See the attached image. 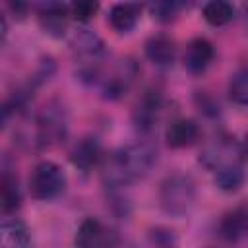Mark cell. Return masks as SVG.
<instances>
[{"label":"cell","mask_w":248,"mask_h":248,"mask_svg":"<svg viewBox=\"0 0 248 248\" xmlns=\"http://www.w3.org/2000/svg\"><path fill=\"white\" fill-rule=\"evenodd\" d=\"M155 163L157 149L147 141H138L105 155L101 163V176L107 188L118 190L147 176Z\"/></svg>","instance_id":"1"},{"label":"cell","mask_w":248,"mask_h":248,"mask_svg":"<svg viewBox=\"0 0 248 248\" xmlns=\"http://www.w3.org/2000/svg\"><path fill=\"white\" fill-rule=\"evenodd\" d=\"M68 43L78 62V78L85 83H99L107 56L103 39L87 27H78L68 35Z\"/></svg>","instance_id":"2"},{"label":"cell","mask_w":248,"mask_h":248,"mask_svg":"<svg viewBox=\"0 0 248 248\" xmlns=\"http://www.w3.org/2000/svg\"><path fill=\"white\" fill-rule=\"evenodd\" d=\"M196 203V182L184 172H172L159 186V205L170 217H184Z\"/></svg>","instance_id":"3"},{"label":"cell","mask_w":248,"mask_h":248,"mask_svg":"<svg viewBox=\"0 0 248 248\" xmlns=\"http://www.w3.org/2000/svg\"><path fill=\"white\" fill-rule=\"evenodd\" d=\"M66 172L54 161H41L33 167L27 188L33 200L37 202H50L58 198L66 188Z\"/></svg>","instance_id":"4"},{"label":"cell","mask_w":248,"mask_h":248,"mask_svg":"<svg viewBox=\"0 0 248 248\" xmlns=\"http://www.w3.org/2000/svg\"><path fill=\"white\" fill-rule=\"evenodd\" d=\"M68 130L66 114L58 105H46L35 118L33 124V143L39 147H48L60 140H64Z\"/></svg>","instance_id":"5"},{"label":"cell","mask_w":248,"mask_h":248,"mask_svg":"<svg viewBox=\"0 0 248 248\" xmlns=\"http://www.w3.org/2000/svg\"><path fill=\"white\" fill-rule=\"evenodd\" d=\"M76 248H116L118 234L95 217H85L74 236Z\"/></svg>","instance_id":"6"},{"label":"cell","mask_w":248,"mask_h":248,"mask_svg":"<svg viewBox=\"0 0 248 248\" xmlns=\"http://www.w3.org/2000/svg\"><path fill=\"white\" fill-rule=\"evenodd\" d=\"M136 74H138V68H136L134 60H130V58L118 60V64H114L108 70V74H101L99 85H101L103 97L114 101V99H120L122 95H126Z\"/></svg>","instance_id":"7"},{"label":"cell","mask_w":248,"mask_h":248,"mask_svg":"<svg viewBox=\"0 0 248 248\" xmlns=\"http://www.w3.org/2000/svg\"><path fill=\"white\" fill-rule=\"evenodd\" d=\"M37 19L39 27L45 35L52 39H64L68 35V23H70V10L68 4L62 2H41L37 6Z\"/></svg>","instance_id":"8"},{"label":"cell","mask_w":248,"mask_h":248,"mask_svg":"<svg viewBox=\"0 0 248 248\" xmlns=\"http://www.w3.org/2000/svg\"><path fill=\"white\" fill-rule=\"evenodd\" d=\"M163 112V93L159 89H147L132 110V122L138 132L149 134Z\"/></svg>","instance_id":"9"},{"label":"cell","mask_w":248,"mask_h":248,"mask_svg":"<svg viewBox=\"0 0 248 248\" xmlns=\"http://www.w3.org/2000/svg\"><path fill=\"white\" fill-rule=\"evenodd\" d=\"M213 58H215L213 43L209 39H205V37H194L186 45L182 62H184V68L192 76H200V74H203L211 66Z\"/></svg>","instance_id":"10"},{"label":"cell","mask_w":248,"mask_h":248,"mask_svg":"<svg viewBox=\"0 0 248 248\" xmlns=\"http://www.w3.org/2000/svg\"><path fill=\"white\" fill-rule=\"evenodd\" d=\"M103 159H105L103 147H101L99 140L93 138V136H85V138L78 140V141L74 143V147L70 149V163H72L76 169L83 170V172H87V170H91L93 167L101 165Z\"/></svg>","instance_id":"11"},{"label":"cell","mask_w":248,"mask_h":248,"mask_svg":"<svg viewBox=\"0 0 248 248\" xmlns=\"http://www.w3.org/2000/svg\"><path fill=\"white\" fill-rule=\"evenodd\" d=\"M143 50H145L147 60L157 68H169V66H172V62L176 58V43L167 33L151 35L145 41Z\"/></svg>","instance_id":"12"},{"label":"cell","mask_w":248,"mask_h":248,"mask_svg":"<svg viewBox=\"0 0 248 248\" xmlns=\"http://www.w3.org/2000/svg\"><path fill=\"white\" fill-rule=\"evenodd\" d=\"M165 140L172 149L190 147L200 140V126L192 118H172L165 130Z\"/></svg>","instance_id":"13"},{"label":"cell","mask_w":248,"mask_h":248,"mask_svg":"<svg viewBox=\"0 0 248 248\" xmlns=\"http://www.w3.org/2000/svg\"><path fill=\"white\" fill-rule=\"evenodd\" d=\"M2 248H33V234L29 227L17 217H4L0 225Z\"/></svg>","instance_id":"14"},{"label":"cell","mask_w":248,"mask_h":248,"mask_svg":"<svg viewBox=\"0 0 248 248\" xmlns=\"http://www.w3.org/2000/svg\"><path fill=\"white\" fill-rule=\"evenodd\" d=\"M140 16H141V6L140 4H132V2H118L114 6H110L108 10V25L120 33V35H126L130 33L138 21H140Z\"/></svg>","instance_id":"15"},{"label":"cell","mask_w":248,"mask_h":248,"mask_svg":"<svg viewBox=\"0 0 248 248\" xmlns=\"http://www.w3.org/2000/svg\"><path fill=\"white\" fill-rule=\"evenodd\" d=\"M213 172H215V176H213L215 186H217L219 190H223V192H229V194L238 192V190L242 188L244 180H246L244 167H242L240 163H236V161L227 163V165L215 169Z\"/></svg>","instance_id":"16"},{"label":"cell","mask_w":248,"mask_h":248,"mask_svg":"<svg viewBox=\"0 0 248 248\" xmlns=\"http://www.w3.org/2000/svg\"><path fill=\"white\" fill-rule=\"evenodd\" d=\"M19 205H21V192H19L17 178L6 169L0 180V207H2L4 217H8L10 213H16Z\"/></svg>","instance_id":"17"},{"label":"cell","mask_w":248,"mask_h":248,"mask_svg":"<svg viewBox=\"0 0 248 248\" xmlns=\"http://www.w3.org/2000/svg\"><path fill=\"white\" fill-rule=\"evenodd\" d=\"M219 232L229 242H236L238 238L248 234V223H246L244 207H236V209L225 213L221 223H219Z\"/></svg>","instance_id":"18"},{"label":"cell","mask_w":248,"mask_h":248,"mask_svg":"<svg viewBox=\"0 0 248 248\" xmlns=\"http://www.w3.org/2000/svg\"><path fill=\"white\" fill-rule=\"evenodd\" d=\"M202 17L211 27H223L234 19V6L225 0H213L202 6Z\"/></svg>","instance_id":"19"},{"label":"cell","mask_w":248,"mask_h":248,"mask_svg":"<svg viewBox=\"0 0 248 248\" xmlns=\"http://www.w3.org/2000/svg\"><path fill=\"white\" fill-rule=\"evenodd\" d=\"M229 99L238 105V107H248V66L236 70L231 79H229V87H227Z\"/></svg>","instance_id":"20"},{"label":"cell","mask_w":248,"mask_h":248,"mask_svg":"<svg viewBox=\"0 0 248 248\" xmlns=\"http://www.w3.org/2000/svg\"><path fill=\"white\" fill-rule=\"evenodd\" d=\"M182 8H184V4H180V2H169V0L167 2H153V4H149V12H151L153 19H157L161 23L174 21Z\"/></svg>","instance_id":"21"},{"label":"cell","mask_w":248,"mask_h":248,"mask_svg":"<svg viewBox=\"0 0 248 248\" xmlns=\"http://www.w3.org/2000/svg\"><path fill=\"white\" fill-rule=\"evenodd\" d=\"M68 10H70V17L74 21L87 23L99 12V2H93V0H78V2L68 4Z\"/></svg>","instance_id":"22"},{"label":"cell","mask_w":248,"mask_h":248,"mask_svg":"<svg viewBox=\"0 0 248 248\" xmlns=\"http://www.w3.org/2000/svg\"><path fill=\"white\" fill-rule=\"evenodd\" d=\"M196 101H198V105L202 107V110H203L205 114H211V116H217V114H219V105L213 103L207 95L198 93V95H196Z\"/></svg>","instance_id":"23"},{"label":"cell","mask_w":248,"mask_h":248,"mask_svg":"<svg viewBox=\"0 0 248 248\" xmlns=\"http://www.w3.org/2000/svg\"><path fill=\"white\" fill-rule=\"evenodd\" d=\"M240 151H242V153H244V155L248 157V134H246V136H244V140H242V145H240Z\"/></svg>","instance_id":"24"},{"label":"cell","mask_w":248,"mask_h":248,"mask_svg":"<svg viewBox=\"0 0 248 248\" xmlns=\"http://www.w3.org/2000/svg\"><path fill=\"white\" fill-rule=\"evenodd\" d=\"M244 213H246V223H248V205H244Z\"/></svg>","instance_id":"25"},{"label":"cell","mask_w":248,"mask_h":248,"mask_svg":"<svg viewBox=\"0 0 248 248\" xmlns=\"http://www.w3.org/2000/svg\"><path fill=\"white\" fill-rule=\"evenodd\" d=\"M244 12H246V14H248V4H244Z\"/></svg>","instance_id":"26"},{"label":"cell","mask_w":248,"mask_h":248,"mask_svg":"<svg viewBox=\"0 0 248 248\" xmlns=\"http://www.w3.org/2000/svg\"><path fill=\"white\" fill-rule=\"evenodd\" d=\"M167 248H170V246H167Z\"/></svg>","instance_id":"27"}]
</instances>
